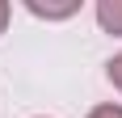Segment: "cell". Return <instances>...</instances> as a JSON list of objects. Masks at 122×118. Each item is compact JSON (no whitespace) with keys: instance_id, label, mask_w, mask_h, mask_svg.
<instances>
[{"instance_id":"cell-2","label":"cell","mask_w":122,"mask_h":118,"mask_svg":"<svg viewBox=\"0 0 122 118\" xmlns=\"http://www.w3.org/2000/svg\"><path fill=\"white\" fill-rule=\"evenodd\" d=\"M25 9L34 13V17H72L80 4H76V0L72 4H38V0H25Z\"/></svg>"},{"instance_id":"cell-5","label":"cell","mask_w":122,"mask_h":118,"mask_svg":"<svg viewBox=\"0 0 122 118\" xmlns=\"http://www.w3.org/2000/svg\"><path fill=\"white\" fill-rule=\"evenodd\" d=\"M4 25H9V4L0 0V34H4Z\"/></svg>"},{"instance_id":"cell-1","label":"cell","mask_w":122,"mask_h":118,"mask_svg":"<svg viewBox=\"0 0 122 118\" xmlns=\"http://www.w3.org/2000/svg\"><path fill=\"white\" fill-rule=\"evenodd\" d=\"M97 21L105 34H122V0H101L97 4Z\"/></svg>"},{"instance_id":"cell-3","label":"cell","mask_w":122,"mask_h":118,"mask_svg":"<svg viewBox=\"0 0 122 118\" xmlns=\"http://www.w3.org/2000/svg\"><path fill=\"white\" fill-rule=\"evenodd\" d=\"M105 68H110V80H114V84L122 89V55H114L110 63H105Z\"/></svg>"},{"instance_id":"cell-4","label":"cell","mask_w":122,"mask_h":118,"mask_svg":"<svg viewBox=\"0 0 122 118\" xmlns=\"http://www.w3.org/2000/svg\"><path fill=\"white\" fill-rule=\"evenodd\" d=\"M88 118H122V106H97Z\"/></svg>"}]
</instances>
